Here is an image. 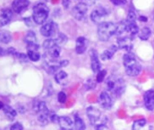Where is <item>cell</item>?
<instances>
[{"mask_svg":"<svg viewBox=\"0 0 154 130\" xmlns=\"http://www.w3.org/2000/svg\"><path fill=\"white\" fill-rule=\"evenodd\" d=\"M2 53H3V50H2V48L0 47V54H2Z\"/></svg>","mask_w":154,"mask_h":130,"instance_id":"ab89813d","label":"cell"},{"mask_svg":"<svg viewBox=\"0 0 154 130\" xmlns=\"http://www.w3.org/2000/svg\"><path fill=\"white\" fill-rule=\"evenodd\" d=\"M29 5V0H14L12 3V9L14 13L20 14L27 9Z\"/></svg>","mask_w":154,"mask_h":130,"instance_id":"8fae6325","label":"cell"},{"mask_svg":"<svg viewBox=\"0 0 154 130\" xmlns=\"http://www.w3.org/2000/svg\"><path fill=\"white\" fill-rule=\"evenodd\" d=\"M66 99H67V95H66V94L64 92H63V91L59 92V94H58V100H59V103L64 104L66 102Z\"/></svg>","mask_w":154,"mask_h":130,"instance_id":"4dcf8cb0","label":"cell"},{"mask_svg":"<svg viewBox=\"0 0 154 130\" xmlns=\"http://www.w3.org/2000/svg\"><path fill=\"white\" fill-rule=\"evenodd\" d=\"M3 111L5 112V115L9 120H14L16 115H17V112L14 110V108L9 106L8 105H6L3 108Z\"/></svg>","mask_w":154,"mask_h":130,"instance_id":"ffe728a7","label":"cell"},{"mask_svg":"<svg viewBox=\"0 0 154 130\" xmlns=\"http://www.w3.org/2000/svg\"><path fill=\"white\" fill-rule=\"evenodd\" d=\"M86 115L91 125H95L97 121H99L101 117V112L94 106H89L86 109Z\"/></svg>","mask_w":154,"mask_h":130,"instance_id":"30bf717a","label":"cell"},{"mask_svg":"<svg viewBox=\"0 0 154 130\" xmlns=\"http://www.w3.org/2000/svg\"><path fill=\"white\" fill-rule=\"evenodd\" d=\"M106 74H107L106 70H100L99 72H97V83H103V80H104Z\"/></svg>","mask_w":154,"mask_h":130,"instance_id":"f546056e","label":"cell"},{"mask_svg":"<svg viewBox=\"0 0 154 130\" xmlns=\"http://www.w3.org/2000/svg\"><path fill=\"white\" fill-rule=\"evenodd\" d=\"M10 129L11 130H23L24 129V127L20 123V122H15L13 125L10 127Z\"/></svg>","mask_w":154,"mask_h":130,"instance_id":"1f68e13d","label":"cell"},{"mask_svg":"<svg viewBox=\"0 0 154 130\" xmlns=\"http://www.w3.org/2000/svg\"><path fill=\"white\" fill-rule=\"evenodd\" d=\"M4 106H5L4 103H3L2 101H0V110H1V109H3V108H4Z\"/></svg>","mask_w":154,"mask_h":130,"instance_id":"f35d334b","label":"cell"},{"mask_svg":"<svg viewBox=\"0 0 154 130\" xmlns=\"http://www.w3.org/2000/svg\"><path fill=\"white\" fill-rule=\"evenodd\" d=\"M117 43H118V47L121 50L130 51L132 49V40L131 37H119Z\"/></svg>","mask_w":154,"mask_h":130,"instance_id":"9a60e30c","label":"cell"},{"mask_svg":"<svg viewBox=\"0 0 154 130\" xmlns=\"http://www.w3.org/2000/svg\"><path fill=\"white\" fill-rule=\"evenodd\" d=\"M123 64L125 68V72L128 76H136L140 74L141 66L136 60L135 55L131 53H127L123 56Z\"/></svg>","mask_w":154,"mask_h":130,"instance_id":"6da1fadb","label":"cell"},{"mask_svg":"<svg viewBox=\"0 0 154 130\" xmlns=\"http://www.w3.org/2000/svg\"><path fill=\"white\" fill-rule=\"evenodd\" d=\"M25 42H26V44L36 43V34H35V32L32 31H27L26 35L25 37Z\"/></svg>","mask_w":154,"mask_h":130,"instance_id":"4316f807","label":"cell"},{"mask_svg":"<svg viewBox=\"0 0 154 130\" xmlns=\"http://www.w3.org/2000/svg\"><path fill=\"white\" fill-rule=\"evenodd\" d=\"M32 107H33V110H34V112H36V114H39L41 112H44L48 110V107H47L46 103L44 101H42V100H35L33 102Z\"/></svg>","mask_w":154,"mask_h":130,"instance_id":"d6986e66","label":"cell"},{"mask_svg":"<svg viewBox=\"0 0 154 130\" xmlns=\"http://www.w3.org/2000/svg\"><path fill=\"white\" fill-rule=\"evenodd\" d=\"M12 17H13V11L11 9L8 8L2 9L0 13V27L9 24Z\"/></svg>","mask_w":154,"mask_h":130,"instance_id":"4fadbf2b","label":"cell"},{"mask_svg":"<svg viewBox=\"0 0 154 130\" xmlns=\"http://www.w3.org/2000/svg\"><path fill=\"white\" fill-rule=\"evenodd\" d=\"M48 15H49V9L45 4L39 3L34 6L32 18L36 24H38V25L43 24L47 21Z\"/></svg>","mask_w":154,"mask_h":130,"instance_id":"277c9868","label":"cell"},{"mask_svg":"<svg viewBox=\"0 0 154 130\" xmlns=\"http://www.w3.org/2000/svg\"><path fill=\"white\" fill-rule=\"evenodd\" d=\"M43 48L46 51L47 56L51 60H56L60 54V47L56 39H47L43 42Z\"/></svg>","mask_w":154,"mask_h":130,"instance_id":"5b68a950","label":"cell"},{"mask_svg":"<svg viewBox=\"0 0 154 130\" xmlns=\"http://www.w3.org/2000/svg\"><path fill=\"white\" fill-rule=\"evenodd\" d=\"M86 87L88 88V89H92L95 88V83H93L92 79H89L86 82Z\"/></svg>","mask_w":154,"mask_h":130,"instance_id":"836d02e7","label":"cell"},{"mask_svg":"<svg viewBox=\"0 0 154 130\" xmlns=\"http://www.w3.org/2000/svg\"><path fill=\"white\" fill-rule=\"evenodd\" d=\"M125 24H126V31L129 32L132 37L136 36V34H138L139 28L137 27L136 22H127V21H125Z\"/></svg>","mask_w":154,"mask_h":130,"instance_id":"44dd1931","label":"cell"},{"mask_svg":"<svg viewBox=\"0 0 154 130\" xmlns=\"http://www.w3.org/2000/svg\"><path fill=\"white\" fill-rule=\"evenodd\" d=\"M110 2L114 5H124L127 3L126 0H110Z\"/></svg>","mask_w":154,"mask_h":130,"instance_id":"d6a6232c","label":"cell"},{"mask_svg":"<svg viewBox=\"0 0 154 130\" xmlns=\"http://www.w3.org/2000/svg\"><path fill=\"white\" fill-rule=\"evenodd\" d=\"M146 124V121L145 119H139L134 122L132 128H133V129H140V128H142Z\"/></svg>","mask_w":154,"mask_h":130,"instance_id":"83f0119b","label":"cell"},{"mask_svg":"<svg viewBox=\"0 0 154 130\" xmlns=\"http://www.w3.org/2000/svg\"><path fill=\"white\" fill-rule=\"evenodd\" d=\"M88 45V41L84 37H80L76 39V46H75V51L77 54H82L86 50Z\"/></svg>","mask_w":154,"mask_h":130,"instance_id":"2e32d148","label":"cell"},{"mask_svg":"<svg viewBox=\"0 0 154 130\" xmlns=\"http://www.w3.org/2000/svg\"><path fill=\"white\" fill-rule=\"evenodd\" d=\"M62 4H63V6L65 9H68L69 5H70V0H63Z\"/></svg>","mask_w":154,"mask_h":130,"instance_id":"d590c367","label":"cell"},{"mask_svg":"<svg viewBox=\"0 0 154 130\" xmlns=\"http://www.w3.org/2000/svg\"><path fill=\"white\" fill-rule=\"evenodd\" d=\"M58 123H59V127L62 129H70L71 127L73 126V122L71 118L69 117H59L58 118Z\"/></svg>","mask_w":154,"mask_h":130,"instance_id":"ac0fdd59","label":"cell"},{"mask_svg":"<svg viewBox=\"0 0 154 130\" xmlns=\"http://www.w3.org/2000/svg\"><path fill=\"white\" fill-rule=\"evenodd\" d=\"M74 124H75V129L83 130L86 128V124H85V122H84V121L80 117V116H78V115H75V122H74Z\"/></svg>","mask_w":154,"mask_h":130,"instance_id":"d4e9b609","label":"cell"},{"mask_svg":"<svg viewBox=\"0 0 154 130\" xmlns=\"http://www.w3.org/2000/svg\"><path fill=\"white\" fill-rule=\"evenodd\" d=\"M108 15V11L103 7L95 9L91 14V20L94 23H102L101 21Z\"/></svg>","mask_w":154,"mask_h":130,"instance_id":"9c48e42d","label":"cell"},{"mask_svg":"<svg viewBox=\"0 0 154 130\" xmlns=\"http://www.w3.org/2000/svg\"><path fill=\"white\" fill-rule=\"evenodd\" d=\"M27 56L28 59H30L32 61H34V62L38 61L41 58L40 53L36 50H27Z\"/></svg>","mask_w":154,"mask_h":130,"instance_id":"484cf974","label":"cell"},{"mask_svg":"<svg viewBox=\"0 0 154 130\" xmlns=\"http://www.w3.org/2000/svg\"><path fill=\"white\" fill-rule=\"evenodd\" d=\"M57 25L53 21L45 23L42 25V27L40 29V32L43 37H50L54 36V33L57 31Z\"/></svg>","mask_w":154,"mask_h":130,"instance_id":"ba28073f","label":"cell"},{"mask_svg":"<svg viewBox=\"0 0 154 130\" xmlns=\"http://www.w3.org/2000/svg\"><path fill=\"white\" fill-rule=\"evenodd\" d=\"M139 20H140V21H143V22H146L147 21V18L145 17V16H140Z\"/></svg>","mask_w":154,"mask_h":130,"instance_id":"74e56055","label":"cell"},{"mask_svg":"<svg viewBox=\"0 0 154 130\" xmlns=\"http://www.w3.org/2000/svg\"><path fill=\"white\" fill-rule=\"evenodd\" d=\"M111 48V47H110ZM115 47L113 46L110 50H107L103 52V54H101V59L103 60H109L110 59H112V57L113 56V54L115 53V51L117 49H114Z\"/></svg>","mask_w":154,"mask_h":130,"instance_id":"cb8c5ba5","label":"cell"},{"mask_svg":"<svg viewBox=\"0 0 154 130\" xmlns=\"http://www.w3.org/2000/svg\"><path fill=\"white\" fill-rule=\"evenodd\" d=\"M144 104L149 111L154 110V90H148L144 94Z\"/></svg>","mask_w":154,"mask_h":130,"instance_id":"5bb4252c","label":"cell"},{"mask_svg":"<svg viewBox=\"0 0 154 130\" xmlns=\"http://www.w3.org/2000/svg\"><path fill=\"white\" fill-rule=\"evenodd\" d=\"M118 25L113 22H102L97 27V36L102 42H107L117 32Z\"/></svg>","mask_w":154,"mask_h":130,"instance_id":"3957f363","label":"cell"},{"mask_svg":"<svg viewBox=\"0 0 154 130\" xmlns=\"http://www.w3.org/2000/svg\"><path fill=\"white\" fill-rule=\"evenodd\" d=\"M12 40V36L8 31H0V43L7 44Z\"/></svg>","mask_w":154,"mask_h":130,"instance_id":"7402d4cb","label":"cell"},{"mask_svg":"<svg viewBox=\"0 0 154 130\" xmlns=\"http://www.w3.org/2000/svg\"><path fill=\"white\" fill-rule=\"evenodd\" d=\"M54 79L59 85L65 86L68 83V74L64 71H59L54 74Z\"/></svg>","mask_w":154,"mask_h":130,"instance_id":"e0dca14e","label":"cell"},{"mask_svg":"<svg viewBox=\"0 0 154 130\" xmlns=\"http://www.w3.org/2000/svg\"><path fill=\"white\" fill-rule=\"evenodd\" d=\"M138 34H139L140 39H141V40L143 41H146L150 37L151 34H152V31H151V29H150L149 27H143V28L140 31V32H138Z\"/></svg>","mask_w":154,"mask_h":130,"instance_id":"603a6c76","label":"cell"},{"mask_svg":"<svg viewBox=\"0 0 154 130\" xmlns=\"http://www.w3.org/2000/svg\"><path fill=\"white\" fill-rule=\"evenodd\" d=\"M90 57H91V67L92 72L94 73H97L101 70V64H100L98 54L97 50H92L90 51Z\"/></svg>","mask_w":154,"mask_h":130,"instance_id":"7c38bea8","label":"cell"},{"mask_svg":"<svg viewBox=\"0 0 154 130\" xmlns=\"http://www.w3.org/2000/svg\"><path fill=\"white\" fill-rule=\"evenodd\" d=\"M98 0H82V3L85 4L87 6H90V5H93L96 4Z\"/></svg>","mask_w":154,"mask_h":130,"instance_id":"e575fe53","label":"cell"},{"mask_svg":"<svg viewBox=\"0 0 154 130\" xmlns=\"http://www.w3.org/2000/svg\"><path fill=\"white\" fill-rule=\"evenodd\" d=\"M106 87L111 95L119 97L125 92V83L122 78L111 76L106 80Z\"/></svg>","mask_w":154,"mask_h":130,"instance_id":"7a4b0ae2","label":"cell"},{"mask_svg":"<svg viewBox=\"0 0 154 130\" xmlns=\"http://www.w3.org/2000/svg\"><path fill=\"white\" fill-rule=\"evenodd\" d=\"M136 14L133 9H130L128 15H127L126 21L127 22H136Z\"/></svg>","mask_w":154,"mask_h":130,"instance_id":"f1b7e54d","label":"cell"},{"mask_svg":"<svg viewBox=\"0 0 154 130\" xmlns=\"http://www.w3.org/2000/svg\"><path fill=\"white\" fill-rule=\"evenodd\" d=\"M96 128L97 129H109V128H108V126L105 125V124H98V125L96 126Z\"/></svg>","mask_w":154,"mask_h":130,"instance_id":"8d00e7d4","label":"cell"},{"mask_svg":"<svg viewBox=\"0 0 154 130\" xmlns=\"http://www.w3.org/2000/svg\"><path fill=\"white\" fill-rule=\"evenodd\" d=\"M98 100H99V104L101 105V106L104 109H107V110L110 109L113 106V97L107 91H103L100 94Z\"/></svg>","mask_w":154,"mask_h":130,"instance_id":"52a82bcc","label":"cell"},{"mask_svg":"<svg viewBox=\"0 0 154 130\" xmlns=\"http://www.w3.org/2000/svg\"><path fill=\"white\" fill-rule=\"evenodd\" d=\"M88 10V6L83 3L77 4L72 9V15L77 21H83L86 18Z\"/></svg>","mask_w":154,"mask_h":130,"instance_id":"8992f818","label":"cell"}]
</instances>
